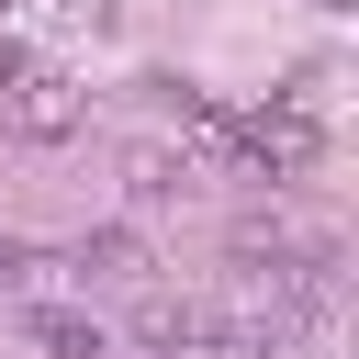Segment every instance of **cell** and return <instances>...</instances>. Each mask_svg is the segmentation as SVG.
<instances>
[{"label": "cell", "instance_id": "cell-1", "mask_svg": "<svg viewBox=\"0 0 359 359\" xmlns=\"http://www.w3.org/2000/svg\"><path fill=\"white\" fill-rule=\"evenodd\" d=\"M236 157L269 168V180H292V168L325 157V123H314L303 101H258V112H236Z\"/></svg>", "mask_w": 359, "mask_h": 359}, {"label": "cell", "instance_id": "cell-2", "mask_svg": "<svg viewBox=\"0 0 359 359\" xmlns=\"http://www.w3.org/2000/svg\"><path fill=\"white\" fill-rule=\"evenodd\" d=\"M79 123H90V90L67 67H11V135L22 146H67Z\"/></svg>", "mask_w": 359, "mask_h": 359}, {"label": "cell", "instance_id": "cell-3", "mask_svg": "<svg viewBox=\"0 0 359 359\" xmlns=\"http://www.w3.org/2000/svg\"><path fill=\"white\" fill-rule=\"evenodd\" d=\"M135 337H146L157 359H213V348H224V325H213L202 303H168V292H157V303L135 314Z\"/></svg>", "mask_w": 359, "mask_h": 359}, {"label": "cell", "instance_id": "cell-4", "mask_svg": "<svg viewBox=\"0 0 359 359\" xmlns=\"http://www.w3.org/2000/svg\"><path fill=\"white\" fill-rule=\"evenodd\" d=\"M79 269H90V280H146L157 258H146L135 224H90V236H79Z\"/></svg>", "mask_w": 359, "mask_h": 359}, {"label": "cell", "instance_id": "cell-5", "mask_svg": "<svg viewBox=\"0 0 359 359\" xmlns=\"http://www.w3.org/2000/svg\"><path fill=\"white\" fill-rule=\"evenodd\" d=\"M34 348H56V359H101V325L67 314V303H34Z\"/></svg>", "mask_w": 359, "mask_h": 359}, {"label": "cell", "instance_id": "cell-6", "mask_svg": "<svg viewBox=\"0 0 359 359\" xmlns=\"http://www.w3.org/2000/svg\"><path fill=\"white\" fill-rule=\"evenodd\" d=\"M180 180H191V168H180V157H157V146H146V157H135V202H168V191H180Z\"/></svg>", "mask_w": 359, "mask_h": 359}]
</instances>
